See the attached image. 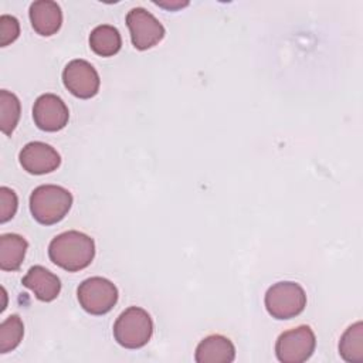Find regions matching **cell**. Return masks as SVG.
I'll return each instance as SVG.
<instances>
[{
  "label": "cell",
  "instance_id": "obj_1",
  "mask_svg": "<svg viewBox=\"0 0 363 363\" xmlns=\"http://www.w3.org/2000/svg\"><path fill=\"white\" fill-rule=\"evenodd\" d=\"M48 257L57 267L77 272L85 269L95 257L94 240L77 230L55 235L48 245Z\"/></svg>",
  "mask_w": 363,
  "mask_h": 363
},
{
  "label": "cell",
  "instance_id": "obj_2",
  "mask_svg": "<svg viewBox=\"0 0 363 363\" xmlns=\"http://www.w3.org/2000/svg\"><path fill=\"white\" fill-rule=\"evenodd\" d=\"M72 206V194L62 186L41 184L30 194L33 218L43 225L60 223Z\"/></svg>",
  "mask_w": 363,
  "mask_h": 363
},
{
  "label": "cell",
  "instance_id": "obj_3",
  "mask_svg": "<svg viewBox=\"0 0 363 363\" xmlns=\"http://www.w3.org/2000/svg\"><path fill=\"white\" fill-rule=\"evenodd\" d=\"M153 335V320L150 315L139 306L125 309L113 323L115 340L126 349L143 347Z\"/></svg>",
  "mask_w": 363,
  "mask_h": 363
},
{
  "label": "cell",
  "instance_id": "obj_4",
  "mask_svg": "<svg viewBox=\"0 0 363 363\" xmlns=\"http://www.w3.org/2000/svg\"><path fill=\"white\" fill-rule=\"evenodd\" d=\"M264 303L272 318L279 320L291 319L303 312L306 306V294L299 284L281 281L268 288Z\"/></svg>",
  "mask_w": 363,
  "mask_h": 363
},
{
  "label": "cell",
  "instance_id": "obj_5",
  "mask_svg": "<svg viewBox=\"0 0 363 363\" xmlns=\"http://www.w3.org/2000/svg\"><path fill=\"white\" fill-rule=\"evenodd\" d=\"M118 288L106 278L91 277L82 281L77 289V298L82 309L91 315H105L118 302Z\"/></svg>",
  "mask_w": 363,
  "mask_h": 363
},
{
  "label": "cell",
  "instance_id": "obj_6",
  "mask_svg": "<svg viewBox=\"0 0 363 363\" xmlns=\"http://www.w3.org/2000/svg\"><path fill=\"white\" fill-rule=\"evenodd\" d=\"M316 337L308 325L282 332L275 342L277 359L282 363L306 362L315 352Z\"/></svg>",
  "mask_w": 363,
  "mask_h": 363
},
{
  "label": "cell",
  "instance_id": "obj_7",
  "mask_svg": "<svg viewBox=\"0 0 363 363\" xmlns=\"http://www.w3.org/2000/svg\"><path fill=\"white\" fill-rule=\"evenodd\" d=\"M126 26L133 47L140 51L155 47L164 37V27L162 23L143 7H135L128 11Z\"/></svg>",
  "mask_w": 363,
  "mask_h": 363
},
{
  "label": "cell",
  "instance_id": "obj_8",
  "mask_svg": "<svg viewBox=\"0 0 363 363\" xmlns=\"http://www.w3.org/2000/svg\"><path fill=\"white\" fill-rule=\"evenodd\" d=\"M64 86L77 98L89 99L99 91L101 79L94 65L85 60L69 61L62 71Z\"/></svg>",
  "mask_w": 363,
  "mask_h": 363
},
{
  "label": "cell",
  "instance_id": "obj_9",
  "mask_svg": "<svg viewBox=\"0 0 363 363\" xmlns=\"http://www.w3.org/2000/svg\"><path fill=\"white\" fill-rule=\"evenodd\" d=\"M33 119L38 129L44 132H57L67 126L69 111L58 95L43 94L34 102Z\"/></svg>",
  "mask_w": 363,
  "mask_h": 363
},
{
  "label": "cell",
  "instance_id": "obj_10",
  "mask_svg": "<svg viewBox=\"0 0 363 363\" xmlns=\"http://www.w3.org/2000/svg\"><path fill=\"white\" fill-rule=\"evenodd\" d=\"M23 169L31 174H47L61 164L60 153L48 143L30 142L18 153Z\"/></svg>",
  "mask_w": 363,
  "mask_h": 363
},
{
  "label": "cell",
  "instance_id": "obj_11",
  "mask_svg": "<svg viewBox=\"0 0 363 363\" xmlns=\"http://www.w3.org/2000/svg\"><path fill=\"white\" fill-rule=\"evenodd\" d=\"M28 14L34 31L43 37H50L61 28L62 11L57 1L37 0L31 3Z\"/></svg>",
  "mask_w": 363,
  "mask_h": 363
},
{
  "label": "cell",
  "instance_id": "obj_12",
  "mask_svg": "<svg viewBox=\"0 0 363 363\" xmlns=\"http://www.w3.org/2000/svg\"><path fill=\"white\" fill-rule=\"evenodd\" d=\"M21 284L33 291L35 298L43 302L54 301L61 291L60 278L41 265L31 267L23 277Z\"/></svg>",
  "mask_w": 363,
  "mask_h": 363
},
{
  "label": "cell",
  "instance_id": "obj_13",
  "mask_svg": "<svg viewBox=\"0 0 363 363\" xmlns=\"http://www.w3.org/2000/svg\"><path fill=\"white\" fill-rule=\"evenodd\" d=\"M235 359L233 342L223 335H210L196 347L194 360L197 363H231Z\"/></svg>",
  "mask_w": 363,
  "mask_h": 363
},
{
  "label": "cell",
  "instance_id": "obj_14",
  "mask_svg": "<svg viewBox=\"0 0 363 363\" xmlns=\"http://www.w3.org/2000/svg\"><path fill=\"white\" fill-rule=\"evenodd\" d=\"M28 242L18 234H1L0 235V269L17 271L26 257Z\"/></svg>",
  "mask_w": 363,
  "mask_h": 363
},
{
  "label": "cell",
  "instance_id": "obj_15",
  "mask_svg": "<svg viewBox=\"0 0 363 363\" xmlns=\"http://www.w3.org/2000/svg\"><path fill=\"white\" fill-rule=\"evenodd\" d=\"M89 47L99 57H112L122 47L119 30L111 24L96 26L89 34Z\"/></svg>",
  "mask_w": 363,
  "mask_h": 363
},
{
  "label": "cell",
  "instance_id": "obj_16",
  "mask_svg": "<svg viewBox=\"0 0 363 363\" xmlns=\"http://www.w3.org/2000/svg\"><path fill=\"white\" fill-rule=\"evenodd\" d=\"M339 353L349 363L363 362V325L356 322L349 326L339 340Z\"/></svg>",
  "mask_w": 363,
  "mask_h": 363
},
{
  "label": "cell",
  "instance_id": "obj_17",
  "mask_svg": "<svg viewBox=\"0 0 363 363\" xmlns=\"http://www.w3.org/2000/svg\"><path fill=\"white\" fill-rule=\"evenodd\" d=\"M21 113V105L18 98L7 91H0V129L4 135H11L16 129Z\"/></svg>",
  "mask_w": 363,
  "mask_h": 363
},
{
  "label": "cell",
  "instance_id": "obj_18",
  "mask_svg": "<svg viewBox=\"0 0 363 363\" xmlns=\"http://www.w3.org/2000/svg\"><path fill=\"white\" fill-rule=\"evenodd\" d=\"M24 325L18 315H10L0 325V353L14 350L23 340Z\"/></svg>",
  "mask_w": 363,
  "mask_h": 363
},
{
  "label": "cell",
  "instance_id": "obj_19",
  "mask_svg": "<svg viewBox=\"0 0 363 363\" xmlns=\"http://www.w3.org/2000/svg\"><path fill=\"white\" fill-rule=\"evenodd\" d=\"M18 200L14 190L1 186L0 187V223L4 224L11 220L17 211Z\"/></svg>",
  "mask_w": 363,
  "mask_h": 363
},
{
  "label": "cell",
  "instance_id": "obj_20",
  "mask_svg": "<svg viewBox=\"0 0 363 363\" xmlns=\"http://www.w3.org/2000/svg\"><path fill=\"white\" fill-rule=\"evenodd\" d=\"M20 34V23L16 17L3 14L0 17V47H6L17 40Z\"/></svg>",
  "mask_w": 363,
  "mask_h": 363
}]
</instances>
